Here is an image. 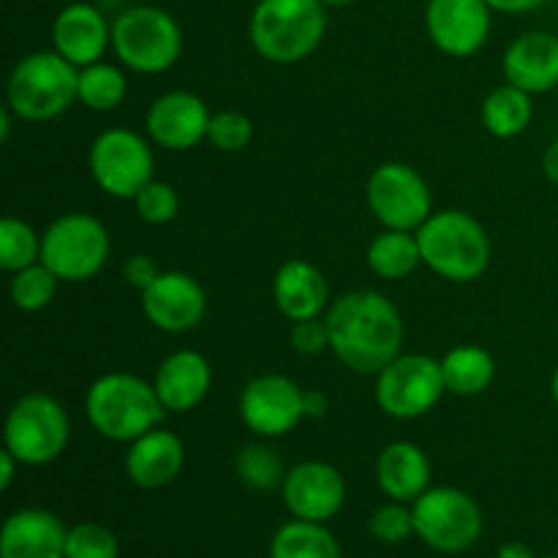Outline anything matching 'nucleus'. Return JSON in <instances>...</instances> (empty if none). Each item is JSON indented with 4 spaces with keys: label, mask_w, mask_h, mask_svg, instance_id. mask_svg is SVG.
Segmentation results:
<instances>
[{
    "label": "nucleus",
    "mask_w": 558,
    "mask_h": 558,
    "mask_svg": "<svg viewBox=\"0 0 558 558\" xmlns=\"http://www.w3.org/2000/svg\"><path fill=\"white\" fill-rule=\"evenodd\" d=\"M330 330V352L343 368L376 376L403 352V316L387 294L376 289H354L330 303L325 314Z\"/></svg>",
    "instance_id": "f257e3e1"
},
{
    "label": "nucleus",
    "mask_w": 558,
    "mask_h": 558,
    "mask_svg": "<svg viewBox=\"0 0 558 558\" xmlns=\"http://www.w3.org/2000/svg\"><path fill=\"white\" fill-rule=\"evenodd\" d=\"M85 414L101 439L131 445L167 414L150 379L129 371L101 374L85 392Z\"/></svg>",
    "instance_id": "f03ea898"
},
{
    "label": "nucleus",
    "mask_w": 558,
    "mask_h": 558,
    "mask_svg": "<svg viewBox=\"0 0 558 558\" xmlns=\"http://www.w3.org/2000/svg\"><path fill=\"white\" fill-rule=\"evenodd\" d=\"M327 36V5L322 0H259L248 22L251 47L262 60L298 65Z\"/></svg>",
    "instance_id": "7ed1b4c3"
},
{
    "label": "nucleus",
    "mask_w": 558,
    "mask_h": 558,
    "mask_svg": "<svg viewBox=\"0 0 558 558\" xmlns=\"http://www.w3.org/2000/svg\"><path fill=\"white\" fill-rule=\"evenodd\" d=\"M423 265L450 283H474L485 276L494 256L488 232L466 210L445 207L417 229Z\"/></svg>",
    "instance_id": "20e7f679"
},
{
    "label": "nucleus",
    "mask_w": 558,
    "mask_h": 558,
    "mask_svg": "<svg viewBox=\"0 0 558 558\" xmlns=\"http://www.w3.org/2000/svg\"><path fill=\"white\" fill-rule=\"evenodd\" d=\"M80 69L54 49H38L14 63L5 80V107L25 123H49L76 104Z\"/></svg>",
    "instance_id": "39448f33"
},
{
    "label": "nucleus",
    "mask_w": 558,
    "mask_h": 558,
    "mask_svg": "<svg viewBox=\"0 0 558 558\" xmlns=\"http://www.w3.org/2000/svg\"><path fill=\"white\" fill-rule=\"evenodd\" d=\"M112 52L134 74H163L183 54V31L167 9L129 5L112 20Z\"/></svg>",
    "instance_id": "423d86ee"
},
{
    "label": "nucleus",
    "mask_w": 558,
    "mask_h": 558,
    "mask_svg": "<svg viewBox=\"0 0 558 558\" xmlns=\"http://www.w3.org/2000/svg\"><path fill=\"white\" fill-rule=\"evenodd\" d=\"M71 441L69 412L47 392H25L11 403L3 423V447L22 466H49Z\"/></svg>",
    "instance_id": "0eeeda50"
},
{
    "label": "nucleus",
    "mask_w": 558,
    "mask_h": 558,
    "mask_svg": "<svg viewBox=\"0 0 558 558\" xmlns=\"http://www.w3.org/2000/svg\"><path fill=\"white\" fill-rule=\"evenodd\" d=\"M112 238L101 218L71 210L41 232V262L63 283H85L104 270Z\"/></svg>",
    "instance_id": "6e6552de"
},
{
    "label": "nucleus",
    "mask_w": 558,
    "mask_h": 558,
    "mask_svg": "<svg viewBox=\"0 0 558 558\" xmlns=\"http://www.w3.org/2000/svg\"><path fill=\"white\" fill-rule=\"evenodd\" d=\"M87 169L98 189L112 199L134 202V196L156 178V156L147 134L112 125L104 129L87 150Z\"/></svg>",
    "instance_id": "1a4fd4ad"
},
{
    "label": "nucleus",
    "mask_w": 558,
    "mask_h": 558,
    "mask_svg": "<svg viewBox=\"0 0 558 558\" xmlns=\"http://www.w3.org/2000/svg\"><path fill=\"white\" fill-rule=\"evenodd\" d=\"M447 396L441 360L430 354L401 352L376 374V407L392 420H420L434 412Z\"/></svg>",
    "instance_id": "9d476101"
},
{
    "label": "nucleus",
    "mask_w": 558,
    "mask_h": 558,
    "mask_svg": "<svg viewBox=\"0 0 558 558\" xmlns=\"http://www.w3.org/2000/svg\"><path fill=\"white\" fill-rule=\"evenodd\" d=\"M414 534L439 554H463L483 534V510L466 490L430 485L412 505Z\"/></svg>",
    "instance_id": "9b49d317"
},
{
    "label": "nucleus",
    "mask_w": 558,
    "mask_h": 558,
    "mask_svg": "<svg viewBox=\"0 0 558 558\" xmlns=\"http://www.w3.org/2000/svg\"><path fill=\"white\" fill-rule=\"evenodd\" d=\"M365 202L381 229L417 232L434 216L428 180L407 161L379 163L365 183Z\"/></svg>",
    "instance_id": "f8f14e48"
},
{
    "label": "nucleus",
    "mask_w": 558,
    "mask_h": 558,
    "mask_svg": "<svg viewBox=\"0 0 558 558\" xmlns=\"http://www.w3.org/2000/svg\"><path fill=\"white\" fill-rule=\"evenodd\" d=\"M305 387L292 376L262 374L243 387L238 414L256 439H281L305 420Z\"/></svg>",
    "instance_id": "ddd939ff"
},
{
    "label": "nucleus",
    "mask_w": 558,
    "mask_h": 558,
    "mask_svg": "<svg viewBox=\"0 0 558 558\" xmlns=\"http://www.w3.org/2000/svg\"><path fill=\"white\" fill-rule=\"evenodd\" d=\"M140 303L145 319L169 336L196 330L207 314L205 287L183 270H161V276L140 292Z\"/></svg>",
    "instance_id": "4468645a"
},
{
    "label": "nucleus",
    "mask_w": 558,
    "mask_h": 558,
    "mask_svg": "<svg viewBox=\"0 0 558 558\" xmlns=\"http://www.w3.org/2000/svg\"><path fill=\"white\" fill-rule=\"evenodd\" d=\"M490 11L485 0H428L425 31L430 44L447 58H472L490 38Z\"/></svg>",
    "instance_id": "2eb2a0df"
},
{
    "label": "nucleus",
    "mask_w": 558,
    "mask_h": 558,
    "mask_svg": "<svg viewBox=\"0 0 558 558\" xmlns=\"http://www.w3.org/2000/svg\"><path fill=\"white\" fill-rule=\"evenodd\" d=\"M283 505L298 521L327 523L347 505V480L332 463H294L281 485Z\"/></svg>",
    "instance_id": "dca6fc26"
},
{
    "label": "nucleus",
    "mask_w": 558,
    "mask_h": 558,
    "mask_svg": "<svg viewBox=\"0 0 558 558\" xmlns=\"http://www.w3.org/2000/svg\"><path fill=\"white\" fill-rule=\"evenodd\" d=\"M213 112L205 98L191 90H169L153 98L145 112V134L156 147L172 153L194 150L199 142H207V125Z\"/></svg>",
    "instance_id": "f3484780"
},
{
    "label": "nucleus",
    "mask_w": 558,
    "mask_h": 558,
    "mask_svg": "<svg viewBox=\"0 0 558 558\" xmlns=\"http://www.w3.org/2000/svg\"><path fill=\"white\" fill-rule=\"evenodd\" d=\"M52 49L76 69L104 60L112 49V22L90 3H69L52 22Z\"/></svg>",
    "instance_id": "a211bd4d"
},
{
    "label": "nucleus",
    "mask_w": 558,
    "mask_h": 558,
    "mask_svg": "<svg viewBox=\"0 0 558 558\" xmlns=\"http://www.w3.org/2000/svg\"><path fill=\"white\" fill-rule=\"evenodd\" d=\"M153 387L167 414L194 412L213 387L210 360L196 349H178L161 360L153 376Z\"/></svg>",
    "instance_id": "6ab92c4d"
},
{
    "label": "nucleus",
    "mask_w": 558,
    "mask_h": 558,
    "mask_svg": "<svg viewBox=\"0 0 558 558\" xmlns=\"http://www.w3.org/2000/svg\"><path fill=\"white\" fill-rule=\"evenodd\" d=\"M125 474L142 490H161L180 477L185 466V445L174 430L153 428L134 439L123 458Z\"/></svg>",
    "instance_id": "aec40b11"
},
{
    "label": "nucleus",
    "mask_w": 558,
    "mask_h": 558,
    "mask_svg": "<svg viewBox=\"0 0 558 558\" xmlns=\"http://www.w3.org/2000/svg\"><path fill=\"white\" fill-rule=\"evenodd\" d=\"M272 303L289 322L319 319L327 314L332 298L327 276L305 259H287L272 276Z\"/></svg>",
    "instance_id": "412c9836"
},
{
    "label": "nucleus",
    "mask_w": 558,
    "mask_h": 558,
    "mask_svg": "<svg viewBox=\"0 0 558 558\" xmlns=\"http://www.w3.org/2000/svg\"><path fill=\"white\" fill-rule=\"evenodd\" d=\"M505 82L539 96L558 87V36L548 31L521 33L501 60Z\"/></svg>",
    "instance_id": "4be33fe9"
},
{
    "label": "nucleus",
    "mask_w": 558,
    "mask_h": 558,
    "mask_svg": "<svg viewBox=\"0 0 558 558\" xmlns=\"http://www.w3.org/2000/svg\"><path fill=\"white\" fill-rule=\"evenodd\" d=\"M65 537L69 529L54 512L25 507L0 529V558H65Z\"/></svg>",
    "instance_id": "5701e85b"
},
{
    "label": "nucleus",
    "mask_w": 558,
    "mask_h": 558,
    "mask_svg": "<svg viewBox=\"0 0 558 558\" xmlns=\"http://www.w3.org/2000/svg\"><path fill=\"white\" fill-rule=\"evenodd\" d=\"M430 474L434 466L428 452L414 441H390L376 458V483L392 501L414 505L430 488Z\"/></svg>",
    "instance_id": "b1692460"
},
{
    "label": "nucleus",
    "mask_w": 558,
    "mask_h": 558,
    "mask_svg": "<svg viewBox=\"0 0 558 558\" xmlns=\"http://www.w3.org/2000/svg\"><path fill=\"white\" fill-rule=\"evenodd\" d=\"M496 357L480 343H458L441 357V376L447 392L461 398L483 396L496 381Z\"/></svg>",
    "instance_id": "393cba45"
},
{
    "label": "nucleus",
    "mask_w": 558,
    "mask_h": 558,
    "mask_svg": "<svg viewBox=\"0 0 558 558\" xmlns=\"http://www.w3.org/2000/svg\"><path fill=\"white\" fill-rule=\"evenodd\" d=\"M365 265L381 281H403L423 265L417 232L381 229L365 248Z\"/></svg>",
    "instance_id": "a878e982"
},
{
    "label": "nucleus",
    "mask_w": 558,
    "mask_h": 558,
    "mask_svg": "<svg viewBox=\"0 0 558 558\" xmlns=\"http://www.w3.org/2000/svg\"><path fill=\"white\" fill-rule=\"evenodd\" d=\"M532 93L521 90V87L510 85V82H501L480 104V120H483L485 131L496 136V140H515V136H521L532 125Z\"/></svg>",
    "instance_id": "bb28decb"
},
{
    "label": "nucleus",
    "mask_w": 558,
    "mask_h": 558,
    "mask_svg": "<svg viewBox=\"0 0 558 558\" xmlns=\"http://www.w3.org/2000/svg\"><path fill=\"white\" fill-rule=\"evenodd\" d=\"M270 558H343L336 534L325 523H283L270 539Z\"/></svg>",
    "instance_id": "cd10ccee"
},
{
    "label": "nucleus",
    "mask_w": 558,
    "mask_h": 558,
    "mask_svg": "<svg viewBox=\"0 0 558 558\" xmlns=\"http://www.w3.org/2000/svg\"><path fill=\"white\" fill-rule=\"evenodd\" d=\"M120 63L98 60V63L80 69L76 82V101L93 112H114L129 98V76Z\"/></svg>",
    "instance_id": "c85d7f7f"
},
{
    "label": "nucleus",
    "mask_w": 558,
    "mask_h": 558,
    "mask_svg": "<svg viewBox=\"0 0 558 558\" xmlns=\"http://www.w3.org/2000/svg\"><path fill=\"white\" fill-rule=\"evenodd\" d=\"M270 439H259L245 445L243 450H238L234 456V474H238L240 483L251 490H276L283 485L287 477V463H283L281 452L272 445H267Z\"/></svg>",
    "instance_id": "c756f323"
},
{
    "label": "nucleus",
    "mask_w": 558,
    "mask_h": 558,
    "mask_svg": "<svg viewBox=\"0 0 558 558\" xmlns=\"http://www.w3.org/2000/svg\"><path fill=\"white\" fill-rule=\"evenodd\" d=\"M41 262V232L16 216L0 221V267L9 276Z\"/></svg>",
    "instance_id": "7c9ffc66"
},
{
    "label": "nucleus",
    "mask_w": 558,
    "mask_h": 558,
    "mask_svg": "<svg viewBox=\"0 0 558 558\" xmlns=\"http://www.w3.org/2000/svg\"><path fill=\"white\" fill-rule=\"evenodd\" d=\"M60 283L63 281L44 262H36V265L25 267V270L11 276L9 298L14 303V308L22 311V314H38L47 305H52Z\"/></svg>",
    "instance_id": "2f4dec72"
},
{
    "label": "nucleus",
    "mask_w": 558,
    "mask_h": 558,
    "mask_svg": "<svg viewBox=\"0 0 558 558\" xmlns=\"http://www.w3.org/2000/svg\"><path fill=\"white\" fill-rule=\"evenodd\" d=\"M134 210L147 227H167V223H172L180 216V194L167 180L153 178L134 196Z\"/></svg>",
    "instance_id": "473e14b6"
},
{
    "label": "nucleus",
    "mask_w": 558,
    "mask_h": 558,
    "mask_svg": "<svg viewBox=\"0 0 558 558\" xmlns=\"http://www.w3.org/2000/svg\"><path fill=\"white\" fill-rule=\"evenodd\" d=\"M207 142L218 153H240L254 142V120L240 109H221L213 112L207 125Z\"/></svg>",
    "instance_id": "72a5a7b5"
},
{
    "label": "nucleus",
    "mask_w": 558,
    "mask_h": 558,
    "mask_svg": "<svg viewBox=\"0 0 558 558\" xmlns=\"http://www.w3.org/2000/svg\"><path fill=\"white\" fill-rule=\"evenodd\" d=\"M120 543L104 523H76L65 537V558H118Z\"/></svg>",
    "instance_id": "f704fd0d"
},
{
    "label": "nucleus",
    "mask_w": 558,
    "mask_h": 558,
    "mask_svg": "<svg viewBox=\"0 0 558 558\" xmlns=\"http://www.w3.org/2000/svg\"><path fill=\"white\" fill-rule=\"evenodd\" d=\"M368 532L371 537L379 539L385 545L407 543L414 534V512L412 505L403 501H387V505L376 507L368 518Z\"/></svg>",
    "instance_id": "c9c22d12"
},
{
    "label": "nucleus",
    "mask_w": 558,
    "mask_h": 558,
    "mask_svg": "<svg viewBox=\"0 0 558 558\" xmlns=\"http://www.w3.org/2000/svg\"><path fill=\"white\" fill-rule=\"evenodd\" d=\"M289 343L298 354L303 357H316V354H325L330 349V330H327L325 316L319 319H305V322H292V330H289Z\"/></svg>",
    "instance_id": "e433bc0d"
},
{
    "label": "nucleus",
    "mask_w": 558,
    "mask_h": 558,
    "mask_svg": "<svg viewBox=\"0 0 558 558\" xmlns=\"http://www.w3.org/2000/svg\"><path fill=\"white\" fill-rule=\"evenodd\" d=\"M158 276H161V267H158V262L153 259V256L134 254L123 262L125 283L134 289H140V292H145V289L150 287Z\"/></svg>",
    "instance_id": "4c0bfd02"
},
{
    "label": "nucleus",
    "mask_w": 558,
    "mask_h": 558,
    "mask_svg": "<svg viewBox=\"0 0 558 558\" xmlns=\"http://www.w3.org/2000/svg\"><path fill=\"white\" fill-rule=\"evenodd\" d=\"M303 403H305V420H322L327 417V412H330V398H327V392L319 390V387H308L303 396Z\"/></svg>",
    "instance_id": "58836bf2"
},
{
    "label": "nucleus",
    "mask_w": 558,
    "mask_h": 558,
    "mask_svg": "<svg viewBox=\"0 0 558 558\" xmlns=\"http://www.w3.org/2000/svg\"><path fill=\"white\" fill-rule=\"evenodd\" d=\"M494 11H501V14H526V11L539 9L545 0H485Z\"/></svg>",
    "instance_id": "ea45409f"
},
{
    "label": "nucleus",
    "mask_w": 558,
    "mask_h": 558,
    "mask_svg": "<svg viewBox=\"0 0 558 558\" xmlns=\"http://www.w3.org/2000/svg\"><path fill=\"white\" fill-rule=\"evenodd\" d=\"M20 466L22 463L16 461V458L3 447V450H0V490L11 488V483H14V477H16V469Z\"/></svg>",
    "instance_id": "a19ab883"
},
{
    "label": "nucleus",
    "mask_w": 558,
    "mask_h": 558,
    "mask_svg": "<svg viewBox=\"0 0 558 558\" xmlns=\"http://www.w3.org/2000/svg\"><path fill=\"white\" fill-rule=\"evenodd\" d=\"M543 172H545V178H548L550 183H554L556 189H558V140L550 142L548 150H545Z\"/></svg>",
    "instance_id": "79ce46f5"
},
{
    "label": "nucleus",
    "mask_w": 558,
    "mask_h": 558,
    "mask_svg": "<svg viewBox=\"0 0 558 558\" xmlns=\"http://www.w3.org/2000/svg\"><path fill=\"white\" fill-rule=\"evenodd\" d=\"M496 558H537L534 550L523 543H505L496 550Z\"/></svg>",
    "instance_id": "37998d69"
},
{
    "label": "nucleus",
    "mask_w": 558,
    "mask_h": 558,
    "mask_svg": "<svg viewBox=\"0 0 558 558\" xmlns=\"http://www.w3.org/2000/svg\"><path fill=\"white\" fill-rule=\"evenodd\" d=\"M550 398H554V403H556V409H558V365H556L554 376H550Z\"/></svg>",
    "instance_id": "c03bdc74"
},
{
    "label": "nucleus",
    "mask_w": 558,
    "mask_h": 558,
    "mask_svg": "<svg viewBox=\"0 0 558 558\" xmlns=\"http://www.w3.org/2000/svg\"><path fill=\"white\" fill-rule=\"evenodd\" d=\"M322 3H325L327 9H343V5H352L354 0H322Z\"/></svg>",
    "instance_id": "a18cd8bd"
},
{
    "label": "nucleus",
    "mask_w": 558,
    "mask_h": 558,
    "mask_svg": "<svg viewBox=\"0 0 558 558\" xmlns=\"http://www.w3.org/2000/svg\"><path fill=\"white\" fill-rule=\"evenodd\" d=\"M543 558H558V556H543Z\"/></svg>",
    "instance_id": "49530a36"
}]
</instances>
